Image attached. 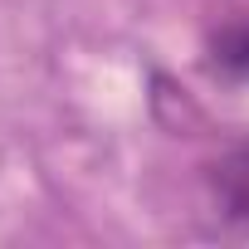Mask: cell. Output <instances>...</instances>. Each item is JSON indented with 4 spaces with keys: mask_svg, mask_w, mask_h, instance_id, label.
Wrapping results in <instances>:
<instances>
[{
    "mask_svg": "<svg viewBox=\"0 0 249 249\" xmlns=\"http://www.w3.org/2000/svg\"><path fill=\"white\" fill-rule=\"evenodd\" d=\"M205 186H210V200H215L220 220L234 225V230H249V137L230 142L205 166Z\"/></svg>",
    "mask_w": 249,
    "mask_h": 249,
    "instance_id": "1",
    "label": "cell"
},
{
    "mask_svg": "<svg viewBox=\"0 0 249 249\" xmlns=\"http://www.w3.org/2000/svg\"><path fill=\"white\" fill-rule=\"evenodd\" d=\"M210 69L220 78L249 83V20H230L210 35Z\"/></svg>",
    "mask_w": 249,
    "mask_h": 249,
    "instance_id": "2",
    "label": "cell"
}]
</instances>
